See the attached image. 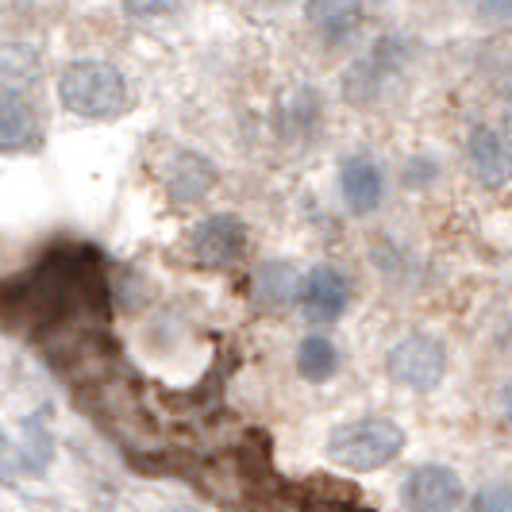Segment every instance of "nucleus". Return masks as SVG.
I'll list each match as a JSON object with an SVG mask.
<instances>
[{"instance_id":"1","label":"nucleus","mask_w":512,"mask_h":512,"mask_svg":"<svg viewBox=\"0 0 512 512\" xmlns=\"http://www.w3.org/2000/svg\"><path fill=\"white\" fill-rule=\"evenodd\" d=\"M58 101L81 120H116L128 108V81L112 62L81 58L58 74Z\"/></svg>"},{"instance_id":"2","label":"nucleus","mask_w":512,"mask_h":512,"mask_svg":"<svg viewBox=\"0 0 512 512\" xmlns=\"http://www.w3.org/2000/svg\"><path fill=\"white\" fill-rule=\"evenodd\" d=\"M401 451H405V432L385 416L351 420V424L335 428L328 439V459L347 470H359V474L385 470L389 462L401 459Z\"/></svg>"},{"instance_id":"3","label":"nucleus","mask_w":512,"mask_h":512,"mask_svg":"<svg viewBox=\"0 0 512 512\" xmlns=\"http://www.w3.org/2000/svg\"><path fill=\"white\" fill-rule=\"evenodd\" d=\"M385 374L401 389L412 393H432L447 378V347L436 335H405L389 347L385 355Z\"/></svg>"},{"instance_id":"4","label":"nucleus","mask_w":512,"mask_h":512,"mask_svg":"<svg viewBox=\"0 0 512 512\" xmlns=\"http://www.w3.org/2000/svg\"><path fill=\"white\" fill-rule=\"evenodd\" d=\"M462 478L443 462H420L401 482V512H459Z\"/></svg>"},{"instance_id":"5","label":"nucleus","mask_w":512,"mask_h":512,"mask_svg":"<svg viewBox=\"0 0 512 512\" xmlns=\"http://www.w3.org/2000/svg\"><path fill=\"white\" fill-rule=\"evenodd\" d=\"M347 305H351V285L339 270L332 266L308 270V278L301 282V308L312 324H332L347 312Z\"/></svg>"},{"instance_id":"6","label":"nucleus","mask_w":512,"mask_h":512,"mask_svg":"<svg viewBox=\"0 0 512 512\" xmlns=\"http://www.w3.org/2000/svg\"><path fill=\"white\" fill-rule=\"evenodd\" d=\"M247 251V224L239 216H208L193 231V255L205 266H231Z\"/></svg>"},{"instance_id":"7","label":"nucleus","mask_w":512,"mask_h":512,"mask_svg":"<svg viewBox=\"0 0 512 512\" xmlns=\"http://www.w3.org/2000/svg\"><path fill=\"white\" fill-rule=\"evenodd\" d=\"M39 131L43 128H39V120L31 112V101H27L12 81H4V89H0V147L4 151L35 147L39 143Z\"/></svg>"},{"instance_id":"8","label":"nucleus","mask_w":512,"mask_h":512,"mask_svg":"<svg viewBox=\"0 0 512 512\" xmlns=\"http://www.w3.org/2000/svg\"><path fill=\"white\" fill-rule=\"evenodd\" d=\"M466 151H470V166H474V174H478V181H482L486 189H501V185H509L512 181V151L497 131L474 128L470 131Z\"/></svg>"},{"instance_id":"9","label":"nucleus","mask_w":512,"mask_h":512,"mask_svg":"<svg viewBox=\"0 0 512 512\" xmlns=\"http://www.w3.org/2000/svg\"><path fill=\"white\" fill-rule=\"evenodd\" d=\"M339 189H343L347 208L366 216V212H374V208L382 205V197H385L382 170H378L370 158L355 154V158H347L343 170H339Z\"/></svg>"},{"instance_id":"10","label":"nucleus","mask_w":512,"mask_h":512,"mask_svg":"<svg viewBox=\"0 0 512 512\" xmlns=\"http://www.w3.org/2000/svg\"><path fill=\"white\" fill-rule=\"evenodd\" d=\"M335 370H339V351H335V343L328 335H305L297 343V374L305 382H332Z\"/></svg>"},{"instance_id":"11","label":"nucleus","mask_w":512,"mask_h":512,"mask_svg":"<svg viewBox=\"0 0 512 512\" xmlns=\"http://www.w3.org/2000/svg\"><path fill=\"white\" fill-rule=\"evenodd\" d=\"M208 185H212V170H208L205 158H197V154H181L178 166H174V178H170L174 197H178V201H197Z\"/></svg>"},{"instance_id":"12","label":"nucleus","mask_w":512,"mask_h":512,"mask_svg":"<svg viewBox=\"0 0 512 512\" xmlns=\"http://www.w3.org/2000/svg\"><path fill=\"white\" fill-rule=\"evenodd\" d=\"M255 285H258V293H262L270 305H285L293 293L301 297V282H297V274H293L285 262H266V266L258 270Z\"/></svg>"},{"instance_id":"13","label":"nucleus","mask_w":512,"mask_h":512,"mask_svg":"<svg viewBox=\"0 0 512 512\" xmlns=\"http://www.w3.org/2000/svg\"><path fill=\"white\" fill-rule=\"evenodd\" d=\"M312 24L320 27L328 39H335V35H343L347 27L355 24V8L347 0H316L312 4Z\"/></svg>"},{"instance_id":"14","label":"nucleus","mask_w":512,"mask_h":512,"mask_svg":"<svg viewBox=\"0 0 512 512\" xmlns=\"http://www.w3.org/2000/svg\"><path fill=\"white\" fill-rule=\"evenodd\" d=\"M466 512H512V482H489V486H482L470 497Z\"/></svg>"},{"instance_id":"15","label":"nucleus","mask_w":512,"mask_h":512,"mask_svg":"<svg viewBox=\"0 0 512 512\" xmlns=\"http://www.w3.org/2000/svg\"><path fill=\"white\" fill-rule=\"evenodd\" d=\"M474 8L493 24H512V0H474Z\"/></svg>"},{"instance_id":"16","label":"nucleus","mask_w":512,"mask_h":512,"mask_svg":"<svg viewBox=\"0 0 512 512\" xmlns=\"http://www.w3.org/2000/svg\"><path fill=\"white\" fill-rule=\"evenodd\" d=\"M135 16H158V12H170L178 0H124Z\"/></svg>"},{"instance_id":"17","label":"nucleus","mask_w":512,"mask_h":512,"mask_svg":"<svg viewBox=\"0 0 512 512\" xmlns=\"http://www.w3.org/2000/svg\"><path fill=\"white\" fill-rule=\"evenodd\" d=\"M501 409H505V416H509V424H512V382L505 385V393H501Z\"/></svg>"},{"instance_id":"18","label":"nucleus","mask_w":512,"mask_h":512,"mask_svg":"<svg viewBox=\"0 0 512 512\" xmlns=\"http://www.w3.org/2000/svg\"><path fill=\"white\" fill-rule=\"evenodd\" d=\"M174 512H193V509H174Z\"/></svg>"},{"instance_id":"19","label":"nucleus","mask_w":512,"mask_h":512,"mask_svg":"<svg viewBox=\"0 0 512 512\" xmlns=\"http://www.w3.org/2000/svg\"><path fill=\"white\" fill-rule=\"evenodd\" d=\"M509 89H512V81H509Z\"/></svg>"}]
</instances>
